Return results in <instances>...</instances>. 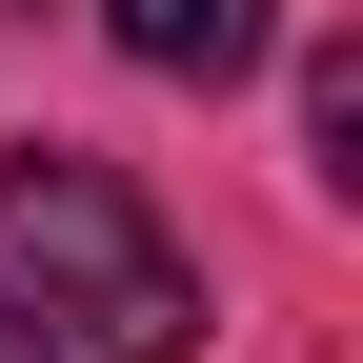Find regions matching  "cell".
I'll list each match as a JSON object with an SVG mask.
<instances>
[{
    "label": "cell",
    "mask_w": 363,
    "mask_h": 363,
    "mask_svg": "<svg viewBox=\"0 0 363 363\" xmlns=\"http://www.w3.org/2000/svg\"><path fill=\"white\" fill-rule=\"evenodd\" d=\"M0 283H21L40 323H81L101 363H182V343H202L182 242L142 222V182L81 162V142H0Z\"/></svg>",
    "instance_id": "1"
},
{
    "label": "cell",
    "mask_w": 363,
    "mask_h": 363,
    "mask_svg": "<svg viewBox=\"0 0 363 363\" xmlns=\"http://www.w3.org/2000/svg\"><path fill=\"white\" fill-rule=\"evenodd\" d=\"M303 142H323V182H363V40H303Z\"/></svg>",
    "instance_id": "3"
},
{
    "label": "cell",
    "mask_w": 363,
    "mask_h": 363,
    "mask_svg": "<svg viewBox=\"0 0 363 363\" xmlns=\"http://www.w3.org/2000/svg\"><path fill=\"white\" fill-rule=\"evenodd\" d=\"M101 21H121V61H142V81H202V101H222V81L283 40V0H101Z\"/></svg>",
    "instance_id": "2"
},
{
    "label": "cell",
    "mask_w": 363,
    "mask_h": 363,
    "mask_svg": "<svg viewBox=\"0 0 363 363\" xmlns=\"http://www.w3.org/2000/svg\"><path fill=\"white\" fill-rule=\"evenodd\" d=\"M0 363H61V343H40V303H21V283H0Z\"/></svg>",
    "instance_id": "4"
}]
</instances>
